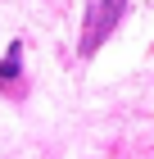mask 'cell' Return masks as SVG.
<instances>
[{
    "instance_id": "cell-1",
    "label": "cell",
    "mask_w": 154,
    "mask_h": 159,
    "mask_svg": "<svg viewBox=\"0 0 154 159\" xmlns=\"http://www.w3.org/2000/svg\"><path fill=\"white\" fill-rule=\"evenodd\" d=\"M122 14H127V0H91V9H86V27H82V46H77L86 59L109 41V32L122 23Z\"/></svg>"
},
{
    "instance_id": "cell-2",
    "label": "cell",
    "mask_w": 154,
    "mask_h": 159,
    "mask_svg": "<svg viewBox=\"0 0 154 159\" xmlns=\"http://www.w3.org/2000/svg\"><path fill=\"white\" fill-rule=\"evenodd\" d=\"M18 64H23V50H18V41H14L9 55H5V64H0V82H9V77L18 73Z\"/></svg>"
}]
</instances>
